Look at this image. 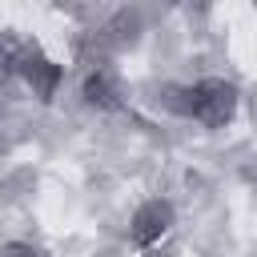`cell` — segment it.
<instances>
[{"mask_svg":"<svg viewBox=\"0 0 257 257\" xmlns=\"http://www.w3.org/2000/svg\"><path fill=\"white\" fill-rule=\"evenodd\" d=\"M233 104H237V92L233 84L225 80H201L193 92H189V112L201 120V124H225L233 116Z\"/></svg>","mask_w":257,"mask_h":257,"instance_id":"1","label":"cell"},{"mask_svg":"<svg viewBox=\"0 0 257 257\" xmlns=\"http://www.w3.org/2000/svg\"><path fill=\"white\" fill-rule=\"evenodd\" d=\"M169 217H173V213H169V205H161V201H149V205H145V209L133 217V229H128V233H133V241H137V245H149V241H157V237L165 233Z\"/></svg>","mask_w":257,"mask_h":257,"instance_id":"2","label":"cell"},{"mask_svg":"<svg viewBox=\"0 0 257 257\" xmlns=\"http://www.w3.org/2000/svg\"><path fill=\"white\" fill-rule=\"evenodd\" d=\"M20 72H24V80L32 84V92H36L40 100L52 96V88H56V68H52L44 56H24V60H20Z\"/></svg>","mask_w":257,"mask_h":257,"instance_id":"3","label":"cell"},{"mask_svg":"<svg viewBox=\"0 0 257 257\" xmlns=\"http://www.w3.org/2000/svg\"><path fill=\"white\" fill-rule=\"evenodd\" d=\"M84 92H88V100H92V104H116V96H112V84H108L104 76H92V80L84 84Z\"/></svg>","mask_w":257,"mask_h":257,"instance_id":"4","label":"cell"},{"mask_svg":"<svg viewBox=\"0 0 257 257\" xmlns=\"http://www.w3.org/2000/svg\"><path fill=\"white\" fill-rule=\"evenodd\" d=\"M0 257H36V253H32L28 245H4V249H0Z\"/></svg>","mask_w":257,"mask_h":257,"instance_id":"5","label":"cell"},{"mask_svg":"<svg viewBox=\"0 0 257 257\" xmlns=\"http://www.w3.org/2000/svg\"><path fill=\"white\" fill-rule=\"evenodd\" d=\"M4 76H8V52L0 48V80H4Z\"/></svg>","mask_w":257,"mask_h":257,"instance_id":"6","label":"cell"}]
</instances>
